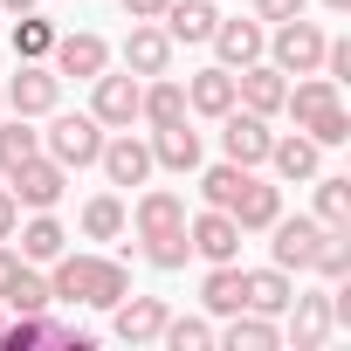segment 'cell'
<instances>
[{
    "label": "cell",
    "instance_id": "cell-1",
    "mask_svg": "<svg viewBox=\"0 0 351 351\" xmlns=\"http://www.w3.org/2000/svg\"><path fill=\"white\" fill-rule=\"evenodd\" d=\"M49 117H56V110H49ZM104 138H110V131H104V124H97L90 110H76V117H56V124L42 131V152H49V158H56L62 172H83V165H97Z\"/></svg>",
    "mask_w": 351,
    "mask_h": 351
},
{
    "label": "cell",
    "instance_id": "cell-2",
    "mask_svg": "<svg viewBox=\"0 0 351 351\" xmlns=\"http://www.w3.org/2000/svg\"><path fill=\"white\" fill-rule=\"evenodd\" d=\"M324 42H330V35H324L317 21L296 14V21H276V35H269L262 56H269L282 76H310V69H324Z\"/></svg>",
    "mask_w": 351,
    "mask_h": 351
},
{
    "label": "cell",
    "instance_id": "cell-3",
    "mask_svg": "<svg viewBox=\"0 0 351 351\" xmlns=\"http://www.w3.org/2000/svg\"><path fill=\"white\" fill-rule=\"evenodd\" d=\"M0 104H8L14 117H49V110L62 104V76H56L49 62H21V69L8 76V90H0Z\"/></svg>",
    "mask_w": 351,
    "mask_h": 351
},
{
    "label": "cell",
    "instance_id": "cell-4",
    "mask_svg": "<svg viewBox=\"0 0 351 351\" xmlns=\"http://www.w3.org/2000/svg\"><path fill=\"white\" fill-rule=\"evenodd\" d=\"M138 97H145V83L124 69V76H90V117L104 124V131H131L138 124Z\"/></svg>",
    "mask_w": 351,
    "mask_h": 351
},
{
    "label": "cell",
    "instance_id": "cell-5",
    "mask_svg": "<svg viewBox=\"0 0 351 351\" xmlns=\"http://www.w3.org/2000/svg\"><path fill=\"white\" fill-rule=\"evenodd\" d=\"M8 180H14L8 193L21 200V214H42V207H56V200H62V186H69V172H62V165H56L49 152H35V158H21V165L8 172Z\"/></svg>",
    "mask_w": 351,
    "mask_h": 351
},
{
    "label": "cell",
    "instance_id": "cell-6",
    "mask_svg": "<svg viewBox=\"0 0 351 351\" xmlns=\"http://www.w3.org/2000/svg\"><path fill=\"white\" fill-rule=\"evenodd\" d=\"M269 145H276L269 117H255V110H241V104L221 117V152H228L234 165H248V172H255V165H269Z\"/></svg>",
    "mask_w": 351,
    "mask_h": 351
},
{
    "label": "cell",
    "instance_id": "cell-7",
    "mask_svg": "<svg viewBox=\"0 0 351 351\" xmlns=\"http://www.w3.org/2000/svg\"><path fill=\"white\" fill-rule=\"evenodd\" d=\"M124 69L145 83V76H172V35L158 28V21H131V35H124Z\"/></svg>",
    "mask_w": 351,
    "mask_h": 351
},
{
    "label": "cell",
    "instance_id": "cell-8",
    "mask_svg": "<svg viewBox=\"0 0 351 351\" xmlns=\"http://www.w3.org/2000/svg\"><path fill=\"white\" fill-rule=\"evenodd\" d=\"M49 69H56V76H83V83H90V76H104V69H110V42H104V35H90V28H83V35H56Z\"/></svg>",
    "mask_w": 351,
    "mask_h": 351
},
{
    "label": "cell",
    "instance_id": "cell-9",
    "mask_svg": "<svg viewBox=\"0 0 351 351\" xmlns=\"http://www.w3.org/2000/svg\"><path fill=\"white\" fill-rule=\"evenodd\" d=\"M269 234H276V241H269L276 269H289V276H296V269H310V255H317V234H324V221H317V214H296V221H282V214H276V221H269Z\"/></svg>",
    "mask_w": 351,
    "mask_h": 351
},
{
    "label": "cell",
    "instance_id": "cell-10",
    "mask_svg": "<svg viewBox=\"0 0 351 351\" xmlns=\"http://www.w3.org/2000/svg\"><path fill=\"white\" fill-rule=\"evenodd\" d=\"M282 90H289V76H282L276 62H248V69H234V104L255 110V117H276V110H282Z\"/></svg>",
    "mask_w": 351,
    "mask_h": 351
},
{
    "label": "cell",
    "instance_id": "cell-11",
    "mask_svg": "<svg viewBox=\"0 0 351 351\" xmlns=\"http://www.w3.org/2000/svg\"><path fill=\"white\" fill-rule=\"evenodd\" d=\"M186 241H193L200 262H241V228H234V214H221V207H207L200 221H186Z\"/></svg>",
    "mask_w": 351,
    "mask_h": 351
},
{
    "label": "cell",
    "instance_id": "cell-12",
    "mask_svg": "<svg viewBox=\"0 0 351 351\" xmlns=\"http://www.w3.org/2000/svg\"><path fill=\"white\" fill-rule=\"evenodd\" d=\"M97 165L110 172V186H145V180H152V145L131 138V131H117V138H104Z\"/></svg>",
    "mask_w": 351,
    "mask_h": 351
},
{
    "label": "cell",
    "instance_id": "cell-13",
    "mask_svg": "<svg viewBox=\"0 0 351 351\" xmlns=\"http://www.w3.org/2000/svg\"><path fill=\"white\" fill-rule=\"evenodd\" d=\"M228 214H234V228H241V234H269V221L282 214V186H269V180H255V172H248L241 193L228 200Z\"/></svg>",
    "mask_w": 351,
    "mask_h": 351
},
{
    "label": "cell",
    "instance_id": "cell-14",
    "mask_svg": "<svg viewBox=\"0 0 351 351\" xmlns=\"http://www.w3.org/2000/svg\"><path fill=\"white\" fill-rule=\"evenodd\" d=\"M214 56H221V69H248V62H262V49H269V28L262 21H214Z\"/></svg>",
    "mask_w": 351,
    "mask_h": 351
},
{
    "label": "cell",
    "instance_id": "cell-15",
    "mask_svg": "<svg viewBox=\"0 0 351 351\" xmlns=\"http://www.w3.org/2000/svg\"><path fill=\"white\" fill-rule=\"evenodd\" d=\"M165 296H124V303H110V324H117V337L124 344H158V330H165Z\"/></svg>",
    "mask_w": 351,
    "mask_h": 351
},
{
    "label": "cell",
    "instance_id": "cell-16",
    "mask_svg": "<svg viewBox=\"0 0 351 351\" xmlns=\"http://www.w3.org/2000/svg\"><path fill=\"white\" fill-rule=\"evenodd\" d=\"M152 165H165V172H200V131L180 117V124H158L152 138Z\"/></svg>",
    "mask_w": 351,
    "mask_h": 351
},
{
    "label": "cell",
    "instance_id": "cell-17",
    "mask_svg": "<svg viewBox=\"0 0 351 351\" xmlns=\"http://www.w3.org/2000/svg\"><path fill=\"white\" fill-rule=\"evenodd\" d=\"M200 303H207L214 317H234V310H248V269H241V262H207Z\"/></svg>",
    "mask_w": 351,
    "mask_h": 351
},
{
    "label": "cell",
    "instance_id": "cell-18",
    "mask_svg": "<svg viewBox=\"0 0 351 351\" xmlns=\"http://www.w3.org/2000/svg\"><path fill=\"white\" fill-rule=\"evenodd\" d=\"M138 241H152V234H172V228H186V200L172 193V186H152V193H138Z\"/></svg>",
    "mask_w": 351,
    "mask_h": 351
},
{
    "label": "cell",
    "instance_id": "cell-19",
    "mask_svg": "<svg viewBox=\"0 0 351 351\" xmlns=\"http://www.w3.org/2000/svg\"><path fill=\"white\" fill-rule=\"evenodd\" d=\"M214 0H165V14H158V28L172 35V49H180V42H207L214 35Z\"/></svg>",
    "mask_w": 351,
    "mask_h": 351
},
{
    "label": "cell",
    "instance_id": "cell-20",
    "mask_svg": "<svg viewBox=\"0 0 351 351\" xmlns=\"http://www.w3.org/2000/svg\"><path fill=\"white\" fill-rule=\"evenodd\" d=\"M330 104H344V97H337V83H330V76H317V69H310L303 83H289V90H282V110L296 117V131H303V124H317Z\"/></svg>",
    "mask_w": 351,
    "mask_h": 351
},
{
    "label": "cell",
    "instance_id": "cell-21",
    "mask_svg": "<svg viewBox=\"0 0 351 351\" xmlns=\"http://www.w3.org/2000/svg\"><path fill=\"white\" fill-rule=\"evenodd\" d=\"M14 234H21V248H14L21 262H56V255L69 248V234H62V221H56V207H42V214H28V221H21Z\"/></svg>",
    "mask_w": 351,
    "mask_h": 351
},
{
    "label": "cell",
    "instance_id": "cell-22",
    "mask_svg": "<svg viewBox=\"0 0 351 351\" xmlns=\"http://www.w3.org/2000/svg\"><path fill=\"white\" fill-rule=\"evenodd\" d=\"M124 296H131L124 262H117V255H90V269H83V303H90V310H110V303H124Z\"/></svg>",
    "mask_w": 351,
    "mask_h": 351
},
{
    "label": "cell",
    "instance_id": "cell-23",
    "mask_svg": "<svg viewBox=\"0 0 351 351\" xmlns=\"http://www.w3.org/2000/svg\"><path fill=\"white\" fill-rule=\"evenodd\" d=\"M289 337H296V351H317V344L330 337V296H324V289L289 296Z\"/></svg>",
    "mask_w": 351,
    "mask_h": 351
},
{
    "label": "cell",
    "instance_id": "cell-24",
    "mask_svg": "<svg viewBox=\"0 0 351 351\" xmlns=\"http://www.w3.org/2000/svg\"><path fill=\"white\" fill-rule=\"evenodd\" d=\"M214 344H228V351H276L282 330H276V317H262V310H234L228 330H214Z\"/></svg>",
    "mask_w": 351,
    "mask_h": 351
},
{
    "label": "cell",
    "instance_id": "cell-25",
    "mask_svg": "<svg viewBox=\"0 0 351 351\" xmlns=\"http://www.w3.org/2000/svg\"><path fill=\"white\" fill-rule=\"evenodd\" d=\"M317 158H324V145H317L310 131H289V138H276V145H269L276 180H317Z\"/></svg>",
    "mask_w": 351,
    "mask_h": 351
},
{
    "label": "cell",
    "instance_id": "cell-26",
    "mask_svg": "<svg viewBox=\"0 0 351 351\" xmlns=\"http://www.w3.org/2000/svg\"><path fill=\"white\" fill-rule=\"evenodd\" d=\"M186 110H200V117H228L234 110V69H200L193 83H186Z\"/></svg>",
    "mask_w": 351,
    "mask_h": 351
},
{
    "label": "cell",
    "instance_id": "cell-27",
    "mask_svg": "<svg viewBox=\"0 0 351 351\" xmlns=\"http://www.w3.org/2000/svg\"><path fill=\"white\" fill-rule=\"evenodd\" d=\"M138 117H145L152 131H158V124H180V117H186V83H172V76H145Z\"/></svg>",
    "mask_w": 351,
    "mask_h": 351
},
{
    "label": "cell",
    "instance_id": "cell-28",
    "mask_svg": "<svg viewBox=\"0 0 351 351\" xmlns=\"http://www.w3.org/2000/svg\"><path fill=\"white\" fill-rule=\"evenodd\" d=\"M0 310H21V317H42V310H56V296H49V276H35V262H21V269L8 276V289H0Z\"/></svg>",
    "mask_w": 351,
    "mask_h": 351
},
{
    "label": "cell",
    "instance_id": "cell-29",
    "mask_svg": "<svg viewBox=\"0 0 351 351\" xmlns=\"http://www.w3.org/2000/svg\"><path fill=\"white\" fill-rule=\"evenodd\" d=\"M289 296H296V282H289V269H248V310H262V317H282L289 310Z\"/></svg>",
    "mask_w": 351,
    "mask_h": 351
},
{
    "label": "cell",
    "instance_id": "cell-30",
    "mask_svg": "<svg viewBox=\"0 0 351 351\" xmlns=\"http://www.w3.org/2000/svg\"><path fill=\"white\" fill-rule=\"evenodd\" d=\"M310 269H317L324 282H344V276H351V228H324V234H317Z\"/></svg>",
    "mask_w": 351,
    "mask_h": 351
},
{
    "label": "cell",
    "instance_id": "cell-31",
    "mask_svg": "<svg viewBox=\"0 0 351 351\" xmlns=\"http://www.w3.org/2000/svg\"><path fill=\"white\" fill-rule=\"evenodd\" d=\"M49 49H56V21H42L35 8L14 21V56L21 62H49Z\"/></svg>",
    "mask_w": 351,
    "mask_h": 351
},
{
    "label": "cell",
    "instance_id": "cell-32",
    "mask_svg": "<svg viewBox=\"0 0 351 351\" xmlns=\"http://www.w3.org/2000/svg\"><path fill=\"white\" fill-rule=\"evenodd\" d=\"M83 234H90V241H117V234H124V200H117V193L83 200Z\"/></svg>",
    "mask_w": 351,
    "mask_h": 351
},
{
    "label": "cell",
    "instance_id": "cell-33",
    "mask_svg": "<svg viewBox=\"0 0 351 351\" xmlns=\"http://www.w3.org/2000/svg\"><path fill=\"white\" fill-rule=\"evenodd\" d=\"M317 221L324 228H351V180H317Z\"/></svg>",
    "mask_w": 351,
    "mask_h": 351
},
{
    "label": "cell",
    "instance_id": "cell-34",
    "mask_svg": "<svg viewBox=\"0 0 351 351\" xmlns=\"http://www.w3.org/2000/svg\"><path fill=\"white\" fill-rule=\"evenodd\" d=\"M241 180H248V165H234V158H228V165H207V172H200V193H207V207H221V214H228V200L241 193Z\"/></svg>",
    "mask_w": 351,
    "mask_h": 351
},
{
    "label": "cell",
    "instance_id": "cell-35",
    "mask_svg": "<svg viewBox=\"0 0 351 351\" xmlns=\"http://www.w3.org/2000/svg\"><path fill=\"white\" fill-rule=\"evenodd\" d=\"M42 152V131H28V117H14V124H0V172H14L21 158H35Z\"/></svg>",
    "mask_w": 351,
    "mask_h": 351
},
{
    "label": "cell",
    "instance_id": "cell-36",
    "mask_svg": "<svg viewBox=\"0 0 351 351\" xmlns=\"http://www.w3.org/2000/svg\"><path fill=\"white\" fill-rule=\"evenodd\" d=\"M158 344H172V351H207V344H214V324H207V317H165Z\"/></svg>",
    "mask_w": 351,
    "mask_h": 351
},
{
    "label": "cell",
    "instance_id": "cell-37",
    "mask_svg": "<svg viewBox=\"0 0 351 351\" xmlns=\"http://www.w3.org/2000/svg\"><path fill=\"white\" fill-rule=\"evenodd\" d=\"M186 255H193L186 228H172V234H152V241H145V262H152V269H186Z\"/></svg>",
    "mask_w": 351,
    "mask_h": 351
},
{
    "label": "cell",
    "instance_id": "cell-38",
    "mask_svg": "<svg viewBox=\"0 0 351 351\" xmlns=\"http://www.w3.org/2000/svg\"><path fill=\"white\" fill-rule=\"evenodd\" d=\"M49 317V310H42ZM42 317H8V324H0V351H28V344H42Z\"/></svg>",
    "mask_w": 351,
    "mask_h": 351
},
{
    "label": "cell",
    "instance_id": "cell-39",
    "mask_svg": "<svg viewBox=\"0 0 351 351\" xmlns=\"http://www.w3.org/2000/svg\"><path fill=\"white\" fill-rule=\"evenodd\" d=\"M303 131H310L317 145H344V138H351V110H344V104H330V110H324L317 124H303Z\"/></svg>",
    "mask_w": 351,
    "mask_h": 351
},
{
    "label": "cell",
    "instance_id": "cell-40",
    "mask_svg": "<svg viewBox=\"0 0 351 351\" xmlns=\"http://www.w3.org/2000/svg\"><path fill=\"white\" fill-rule=\"evenodd\" d=\"M324 76H330V83L351 76V42H324Z\"/></svg>",
    "mask_w": 351,
    "mask_h": 351
},
{
    "label": "cell",
    "instance_id": "cell-41",
    "mask_svg": "<svg viewBox=\"0 0 351 351\" xmlns=\"http://www.w3.org/2000/svg\"><path fill=\"white\" fill-rule=\"evenodd\" d=\"M310 0H255V21H296Z\"/></svg>",
    "mask_w": 351,
    "mask_h": 351
},
{
    "label": "cell",
    "instance_id": "cell-42",
    "mask_svg": "<svg viewBox=\"0 0 351 351\" xmlns=\"http://www.w3.org/2000/svg\"><path fill=\"white\" fill-rule=\"evenodd\" d=\"M14 228H21V200L0 186V241H14Z\"/></svg>",
    "mask_w": 351,
    "mask_h": 351
},
{
    "label": "cell",
    "instance_id": "cell-43",
    "mask_svg": "<svg viewBox=\"0 0 351 351\" xmlns=\"http://www.w3.org/2000/svg\"><path fill=\"white\" fill-rule=\"evenodd\" d=\"M124 14H131V21H158V14H165V0H124Z\"/></svg>",
    "mask_w": 351,
    "mask_h": 351
},
{
    "label": "cell",
    "instance_id": "cell-44",
    "mask_svg": "<svg viewBox=\"0 0 351 351\" xmlns=\"http://www.w3.org/2000/svg\"><path fill=\"white\" fill-rule=\"evenodd\" d=\"M14 269H21V255H14L8 241H0V289H8V276H14Z\"/></svg>",
    "mask_w": 351,
    "mask_h": 351
},
{
    "label": "cell",
    "instance_id": "cell-45",
    "mask_svg": "<svg viewBox=\"0 0 351 351\" xmlns=\"http://www.w3.org/2000/svg\"><path fill=\"white\" fill-rule=\"evenodd\" d=\"M35 8V0H0V14H28Z\"/></svg>",
    "mask_w": 351,
    "mask_h": 351
},
{
    "label": "cell",
    "instance_id": "cell-46",
    "mask_svg": "<svg viewBox=\"0 0 351 351\" xmlns=\"http://www.w3.org/2000/svg\"><path fill=\"white\" fill-rule=\"evenodd\" d=\"M324 8H330V14H351V0H324Z\"/></svg>",
    "mask_w": 351,
    "mask_h": 351
},
{
    "label": "cell",
    "instance_id": "cell-47",
    "mask_svg": "<svg viewBox=\"0 0 351 351\" xmlns=\"http://www.w3.org/2000/svg\"><path fill=\"white\" fill-rule=\"evenodd\" d=\"M0 324H8V317H0Z\"/></svg>",
    "mask_w": 351,
    "mask_h": 351
},
{
    "label": "cell",
    "instance_id": "cell-48",
    "mask_svg": "<svg viewBox=\"0 0 351 351\" xmlns=\"http://www.w3.org/2000/svg\"><path fill=\"white\" fill-rule=\"evenodd\" d=\"M0 110H8V104H0Z\"/></svg>",
    "mask_w": 351,
    "mask_h": 351
}]
</instances>
